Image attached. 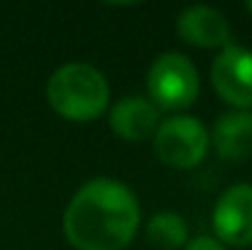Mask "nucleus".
Wrapping results in <instances>:
<instances>
[{
  "label": "nucleus",
  "instance_id": "5",
  "mask_svg": "<svg viewBox=\"0 0 252 250\" xmlns=\"http://www.w3.org/2000/svg\"><path fill=\"white\" fill-rule=\"evenodd\" d=\"M211 226L213 238L225 248L252 246V184H233L218 196Z\"/></svg>",
  "mask_w": 252,
  "mask_h": 250
},
{
  "label": "nucleus",
  "instance_id": "6",
  "mask_svg": "<svg viewBox=\"0 0 252 250\" xmlns=\"http://www.w3.org/2000/svg\"><path fill=\"white\" fill-rule=\"evenodd\" d=\"M211 83L233 110H252V49L228 44L211 64Z\"/></svg>",
  "mask_w": 252,
  "mask_h": 250
},
{
  "label": "nucleus",
  "instance_id": "7",
  "mask_svg": "<svg viewBox=\"0 0 252 250\" xmlns=\"http://www.w3.org/2000/svg\"><path fill=\"white\" fill-rule=\"evenodd\" d=\"M176 35L198 49H225L233 44L230 22L218 7L189 5L176 17Z\"/></svg>",
  "mask_w": 252,
  "mask_h": 250
},
{
  "label": "nucleus",
  "instance_id": "2",
  "mask_svg": "<svg viewBox=\"0 0 252 250\" xmlns=\"http://www.w3.org/2000/svg\"><path fill=\"white\" fill-rule=\"evenodd\" d=\"M47 103L71 123H91L110 108V86L100 69L86 62L59 67L47 81Z\"/></svg>",
  "mask_w": 252,
  "mask_h": 250
},
{
  "label": "nucleus",
  "instance_id": "10",
  "mask_svg": "<svg viewBox=\"0 0 252 250\" xmlns=\"http://www.w3.org/2000/svg\"><path fill=\"white\" fill-rule=\"evenodd\" d=\"M147 241L152 246H157L159 250H179V248H186V243L191 241L189 238V226L184 221L181 214L176 211H157L147 228Z\"/></svg>",
  "mask_w": 252,
  "mask_h": 250
},
{
  "label": "nucleus",
  "instance_id": "1",
  "mask_svg": "<svg viewBox=\"0 0 252 250\" xmlns=\"http://www.w3.org/2000/svg\"><path fill=\"white\" fill-rule=\"evenodd\" d=\"M142 209L135 191L110 177H95L71 196L62 228L74 250H125L137 236Z\"/></svg>",
  "mask_w": 252,
  "mask_h": 250
},
{
  "label": "nucleus",
  "instance_id": "11",
  "mask_svg": "<svg viewBox=\"0 0 252 250\" xmlns=\"http://www.w3.org/2000/svg\"><path fill=\"white\" fill-rule=\"evenodd\" d=\"M184 250H228V248L220 241H216L213 236H198V238H191Z\"/></svg>",
  "mask_w": 252,
  "mask_h": 250
},
{
  "label": "nucleus",
  "instance_id": "9",
  "mask_svg": "<svg viewBox=\"0 0 252 250\" xmlns=\"http://www.w3.org/2000/svg\"><path fill=\"white\" fill-rule=\"evenodd\" d=\"M211 145L225 162H248L252 157V110H228L218 115L211 130Z\"/></svg>",
  "mask_w": 252,
  "mask_h": 250
},
{
  "label": "nucleus",
  "instance_id": "12",
  "mask_svg": "<svg viewBox=\"0 0 252 250\" xmlns=\"http://www.w3.org/2000/svg\"><path fill=\"white\" fill-rule=\"evenodd\" d=\"M245 10H248V12L252 15V0H248V2H245Z\"/></svg>",
  "mask_w": 252,
  "mask_h": 250
},
{
  "label": "nucleus",
  "instance_id": "4",
  "mask_svg": "<svg viewBox=\"0 0 252 250\" xmlns=\"http://www.w3.org/2000/svg\"><path fill=\"white\" fill-rule=\"evenodd\" d=\"M152 143L159 162L171 169H193L211 150V133L198 118L176 113L159 123Z\"/></svg>",
  "mask_w": 252,
  "mask_h": 250
},
{
  "label": "nucleus",
  "instance_id": "8",
  "mask_svg": "<svg viewBox=\"0 0 252 250\" xmlns=\"http://www.w3.org/2000/svg\"><path fill=\"white\" fill-rule=\"evenodd\" d=\"M110 130L125 143H145L159 128V108L147 96H125L108 108Z\"/></svg>",
  "mask_w": 252,
  "mask_h": 250
},
{
  "label": "nucleus",
  "instance_id": "3",
  "mask_svg": "<svg viewBox=\"0 0 252 250\" xmlns=\"http://www.w3.org/2000/svg\"><path fill=\"white\" fill-rule=\"evenodd\" d=\"M201 79L196 64L181 52L159 54L147 69V98L162 110L179 113L196 103Z\"/></svg>",
  "mask_w": 252,
  "mask_h": 250
}]
</instances>
